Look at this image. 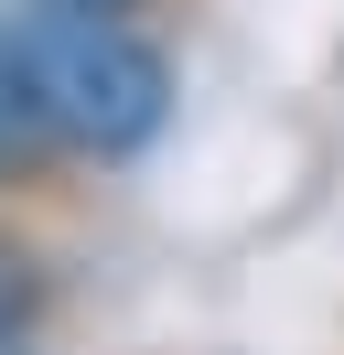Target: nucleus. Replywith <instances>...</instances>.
Segmentation results:
<instances>
[{
	"label": "nucleus",
	"mask_w": 344,
	"mask_h": 355,
	"mask_svg": "<svg viewBox=\"0 0 344 355\" xmlns=\"http://www.w3.org/2000/svg\"><path fill=\"white\" fill-rule=\"evenodd\" d=\"M54 312H64V259H54V237H43L22 205H0V355H43Z\"/></svg>",
	"instance_id": "obj_3"
},
{
	"label": "nucleus",
	"mask_w": 344,
	"mask_h": 355,
	"mask_svg": "<svg viewBox=\"0 0 344 355\" xmlns=\"http://www.w3.org/2000/svg\"><path fill=\"white\" fill-rule=\"evenodd\" d=\"M64 11H119V22H172L183 0H64Z\"/></svg>",
	"instance_id": "obj_4"
},
{
	"label": "nucleus",
	"mask_w": 344,
	"mask_h": 355,
	"mask_svg": "<svg viewBox=\"0 0 344 355\" xmlns=\"http://www.w3.org/2000/svg\"><path fill=\"white\" fill-rule=\"evenodd\" d=\"M22 54L33 87L54 108V130L76 140L86 173H119L172 130V44L162 22H119V11H64V0H22Z\"/></svg>",
	"instance_id": "obj_1"
},
{
	"label": "nucleus",
	"mask_w": 344,
	"mask_h": 355,
	"mask_svg": "<svg viewBox=\"0 0 344 355\" xmlns=\"http://www.w3.org/2000/svg\"><path fill=\"white\" fill-rule=\"evenodd\" d=\"M76 140L54 130V108H43L33 87V54H22V22L0 11V205H22V216H43V205L76 194Z\"/></svg>",
	"instance_id": "obj_2"
}]
</instances>
